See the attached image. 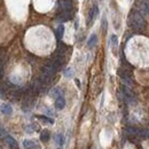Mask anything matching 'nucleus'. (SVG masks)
<instances>
[{
  "mask_svg": "<svg viewBox=\"0 0 149 149\" xmlns=\"http://www.w3.org/2000/svg\"><path fill=\"white\" fill-rule=\"evenodd\" d=\"M129 25H130L133 30L140 31V30H143L145 29L146 21H145L143 16L139 12L132 10L130 14V17H129Z\"/></svg>",
  "mask_w": 149,
  "mask_h": 149,
  "instance_id": "1",
  "label": "nucleus"
},
{
  "mask_svg": "<svg viewBox=\"0 0 149 149\" xmlns=\"http://www.w3.org/2000/svg\"><path fill=\"white\" fill-rule=\"evenodd\" d=\"M136 7L139 12H141L145 15H149V0H138Z\"/></svg>",
  "mask_w": 149,
  "mask_h": 149,
  "instance_id": "2",
  "label": "nucleus"
},
{
  "mask_svg": "<svg viewBox=\"0 0 149 149\" xmlns=\"http://www.w3.org/2000/svg\"><path fill=\"white\" fill-rule=\"evenodd\" d=\"M58 7L62 9V12H71L72 3L69 0H60L58 1Z\"/></svg>",
  "mask_w": 149,
  "mask_h": 149,
  "instance_id": "3",
  "label": "nucleus"
},
{
  "mask_svg": "<svg viewBox=\"0 0 149 149\" xmlns=\"http://www.w3.org/2000/svg\"><path fill=\"white\" fill-rule=\"evenodd\" d=\"M64 107H65V100H64L63 95H62V96L56 97V99H55V108H56V109L62 110Z\"/></svg>",
  "mask_w": 149,
  "mask_h": 149,
  "instance_id": "4",
  "label": "nucleus"
},
{
  "mask_svg": "<svg viewBox=\"0 0 149 149\" xmlns=\"http://www.w3.org/2000/svg\"><path fill=\"white\" fill-rule=\"evenodd\" d=\"M0 111L2 112L3 115H12L13 112V108L9 103H2L0 107Z\"/></svg>",
  "mask_w": 149,
  "mask_h": 149,
  "instance_id": "5",
  "label": "nucleus"
},
{
  "mask_svg": "<svg viewBox=\"0 0 149 149\" xmlns=\"http://www.w3.org/2000/svg\"><path fill=\"white\" fill-rule=\"evenodd\" d=\"M97 13H99V8H97V6H94L93 8H91V9H90L88 19H87V23H88V24H91V22L93 21L94 17H96Z\"/></svg>",
  "mask_w": 149,
  "mask_h": 149,
  "instance_id": "6",
  "label": "nucleus"
},
{
  "mask_svg": "<svg viewBox=\"0 0 149 149\" xmlns=\"http://www.w3.org/2000/svg\"><path fill=\"white\" fill-rule=\"evenodd\" d=\"M23 147L25 149H39L38 145L32 140H24L23 141Z\"/></svg>",
  "mask_w": 149,
  "mask_h": 149,
  "instance_id": "7",
  "label": "nucleus"
},
{
  "mask_svg": "<svg viewBox=\"0 0 149 149\" xmlns=\"http://www.w3.org/2000/svg\"><path fill=\"white\" fill-rule=\"evenodd\" d=\"M51 138V133L48 130H42L40 132V140L41 142H47Z\"/></svg>",
  "mask_w": 149,
  "mask_h": 149,
  "instance_id": "8",
  "label": "nucleus"
},
{
  "mask_svg": "<svg viewBox=\"0 0 149 149\" xmlns=\"http://www.w3.org/2000/svg\"><path fill=\"white\" fill-rule=\"evenodd\" d=\"M5 142H6L8 146H10L13 149H17V142H16L12 136H5Z\"/></svg>",
  "mask_w": 149,
  "mask_h": 149,
  "instance_id": "9",
  "label": "nucleus"
},
{
  "mask_svg": "<svg viewBox=\"0 0 149 149\" xmlns=\"http://www.w3.org/2000/svg\"><path fill=\"white\" fill-rule=\"evenodd\" d=\"M96 42H97V36L96 35H91V37L88 38V40H87V46L90 48H93L94 46L96 45Z\"/></svg>",
  "mask_w": 149,
  "mask_h": 149,
  "instance_id": "10",
  "label": "nucleus"
},
{
  "mask_svg": "<svg viewBox=\"0 0 149 149\" xmlns=\"http://www.w3.org/2000/svg\"><path fill=\"white\" fill-rule=\"evenodd\" d=\"M63 95V92H62V90L60 88V87H54L52 91H51V96L52 97H58V96H62Z\"/></svg>",
  "mask_w": 149,
  "mask_h": 149,
  "instance_id": "11",
  "label": "nucleus"
},
{
  "mask_svg": "<svg viewBox=\"0 0 149 149\" xmlns=\"http://www.w3.org/2000/svg\"><path fill=\"white\" fill-rule=\"evenodd\" d=\"M63 35H64V25L63 24H60L57 26V29H56V37L58 38V39H62Z\"/></svg>",
  "mask_w": 149,
  "mask_h": 149,
  "instance_id": "12",
  "label": "nucleus"
},
{
  "mask_svg": "<svg viewBox=\"0 0 149 149\" xmlns=\"http://www.w3.org/2000/svg\"><path fill=\"white\" fill-rule=\"evenodd\" d=\"M37 118L40 122L45 123V124H53L54 123V119H52L49 117H46V116H37Z\"/></svg>",
  "mask_w": 149,
  "mask_h": 149,
  "instance_id": "13",
  "label": "nucleus"
},
{
  "mask_svg": "<svg viewBox=\"0 0 149 149\" xmlns=\"http://www.w3.org/2000/svg\"><path fill=\"white\" fill-rule=\"evenodd\" d=\"M55 142L58 145V146H62L63 145V142H64V138H63V135L61 134V133H57L55 135Z\"/></svg>",
  "mask_w": 149,
  "mask_h": 149,
  "instance_id": "14",
  "label": "nucleus"
},
{
  "mask_svg": "<svg viewBox=\"0 0 149 149\" xmlns=\"http://www.w3.org/2000/svg\"><path fill=\"white\" fill-rule=\"evenodd\" d=\"M58 17L61 19H63V21H67V19H71V12H62Z\"/></svg>",
  "mask_w": 149,
  "mask_h": 149,
  "instance_id": "15",
  "label": "nucleus"
},
{
  "mask_svg": "<svg viewBox=\"0 0 149 149\" xmlns=\"http://www.w3.org/2000/svg\"><path fill=\"white\" fill-rule=\"evenodd\" d=\"M64 76L67 77V78H72L74 77V70L71 69V68H68V69H65L64 70Z\"/></svg>",
  "mask_w": 149,
  "mask_h": 149,
  "instance_id": "16",
  "label": "nucleus"
},
{
  "mask_svg": "<svg viewBox=\"0 0 149 149\" xmlns=\"http://www.w3.org/2000/svg\"><path fill=\"white\" fill-rule=\"evenodd\" d=\"M110 41H111L112 47H117L118 46V37L116 35H112L111 37H110Z\"/></svg>",
  "mask_w": 149,
  "mask_h": 149,
  "instance_id": "17",
  "label": "nucleus"
},
{
  "mask_svg": "<svg viewBox=\"0 0 149 149\" xmlns=\"http://www.w3.org/2000/svg\"><path fill=\"white\" fill-rule=\"evenodd\" d=\"M10 81L14 83L15 85H19L21 84V79H19V77H17V76H12L10 77Z\"/></svg>",
  "mask_w": 149,
  "mask_h": 149,
  "instance_id": "18",
  "label": "nucleus"
},
{
  "mask_svg": "<svg viewBox=\"0 0 149 149\" xmlns=\"http://www.w3.org/2000/svg\"><path fill=\"white\" fill-rule=\"evenodd\" d=\"M106 30H107V19H102V31L104 32Z\"/></svg>",
  "mask_w": 149,
  "mask_h": 149,
  "instance_id": "19",
  "label": "nucleus"
},
{
  "mask_svg": "<svg viewBox=\"0 0 149 149\" xmlns=\"http://www.w3.org/2000/svg\"><path fill=\"white\" fill-rule=\"evenodd\" d=\"M2 76V63L0 62V77Z\"/></svg>",
  "mask_w": 149,
  "mask_h": 149,
  "instance_id": "20",
  "label": "nucleus"
},
{
  "mask_svg": "<svg viewBox=\"0 0 149 149\" xmlns=\"http://www.w3.org/2000/svg\"><path fill=\"white\" fill-rule=\"evenodd\" d=\"M0 97H5V94H3V92L0 90Z\"/></svg>",
  "mask_w": 149,
  "mask_h": 149,
  "instance_id": "21",
  "label": "nucleus"
}]
</instances>
